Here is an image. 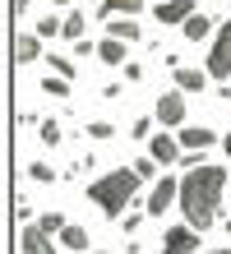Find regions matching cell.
Listing matches in <instances>:
<instances>
[{
  "mask_svg": "<svg viewBox=\"0 0 231 254\" xmlns=\"http://www.w3.org/2000/svg\"><path fill=\"white\" fill-rule=\"evenodd\" d=\"M180 143H185V148H199V153H204V148H213V143H218V134H213V129H204V125H194V129H180Z\"/></svg>",
  "mask_w": 231,
  "mask_h": 254,
  "instance_id": "obj_14",
  "label": "cell"
},
{
  "mask_svg": "<svg viewBox=\"0 0 231 254\" xmlns=\"http://www.w3.org/2000/svg\"><path fill=\"white\" fill-rule=\"evenodd\" d=\"M37 227H42L46 236H60V231H65V227H70V222H65V217H60V213H42V217H37Z\"/></svg>",
  "mask_w": 231,
  "mask_h": 254,
  "instance_id": "obj_19",
  "label": "cell"
},
{
  "mask_svg": "<svg viewBox=\"0 0 231 254\" xmlns=\"http://www.w3.org/2000/svg\"><path fill=\"white\" fill-rule=\"evenodd\" d=\"M171 203H180V181H176V176H162V181L153 185V194H148V213L162 217Z\"/></svg>",
  "mask_w": 231,
  "mask_h": 254,
  "instance_id": "obj_4",
  "label": "cell"
},
{
  "mask_svg": "<svg viewBox=\"0 0 231 254\" xmlns=\"http://www.w3.org/2000/svg\"><path fill=\"white\" fill-rule=\"evenodd\" d=\"M139 185H144V181L134 176V167H120V171H106L102 181H92V185H88V199L97 203L106 217H120V213L134 203Z\"/></svg>",
  "mask_w": 231,
  "mask_h": 254,
  "instance_id": "obj_2",
  "label": "cell"
},
{
  "mask_svg": "<svg viewBox=\"0 0 231 254\" xmlns=\"http://www.w3.org/2000/svg\"><path fill=\"white\" fill-rule=\"evenodd\" d=\"M106 28H111V37H116V42H125V47L144 37V23H139V19H106Z\"/></svg>",
  "mask_w": 231,
  "mask_h": 254,
  "instance_id": "obj_13",
  "label": "cell"
},
{
  "mask_svg": "<svg viewBox=\"0 0 231 254\" xmlns=\"http://www.w3.org/2000/svg\"><path fill=\"white\" fill-rule=\"evenodd\" d=\"M185 37H190V42H204V37H213V19H208V14H194V19L185 23Z\"/></svg>",
  "mask_w": 231,
  "mask_h": 254,
  "instance_id": "obj_16",
  "label": "cell"
},
{
  "mask_svg": "<svg viewBox=\"0 0 231 254\" xmlns=\"http://www.w3.org/2000/svg\"><path fill=\"white\" fill-rule=\"evenodd\" d=\"M88 134H92V139H111L116 125H111V121H92V125H88Z\"/></svg>",
  "mask_w": 231,
  "mask_h": 254,
  "instance_id": "obj_26",
  "label": "cell"
},
{
  "mask_svg": "<svg viewBox=\"0 0 231 254\" xmlns=\"http://www.w3.org/2000/svg\"><path fill=\"white\" fill-rule=\"evenodd\" d=\"M194 14H199L194 0H162V5H157V23H180V28H185Z\"/></svg>",
  "mask_w": 231,
  "mask_h": 254,
  "instance_id": "obj_8",
  "label": "cell"
},
{
  "mask_svg": "<svg viewBox=\"0 0 231 254\" xmlns=\"http://www.w3.org/2000/svg\"><path fill=\"white\" fill-rule=\"evenodd\" d=\"M46 61H51V69H56V79H74V61H70V56H46Z\"/></svg>",
  "mask_w": 231,
  "mask_h": 254,
  "instance_id": "obj_20",
  "label": "cell"
},
{
  "mask_svg": "<svg viewBox=\"0 0 231 254\" xmlns=\"http://www.w3.org/2000/svg\"><path fill=\"white\" fill-rule=\"evenodd\" d=\"M60 245H65V250H74V254H79V250H88V231H83V227H74V222H70V227H65V231H60Z\"/></svg>",
  "mask_w": 231,
  "mask_h": 254,
  "instance_id": "obj_17",
  "label": "cell"
},
{
  "mask_svg": "<svg viewBox=\"0 0 231 254\" xmlns=\"http://www.w3.org/2000/svg\"><path fill=\"white\" fill-rule=\"evenodd\" d=\"M222 148H227V157H231V134H227V139H222Z\"/></svg>",
  "mask_w": 231,
  "mask_h": 254,
  "instance_id": "obj_29",
  "label": "cell"
},
{
  "mask_svg": "<svg viewBox=\"0 0 231 254\" xmlns=\"http://www.w3.org/2000/svg\"><path fill=\"white\" fill-rule=\"evenodd\" d=\"M92 254H111V250H92Z\"/></svg>",
  "mask_w": 231,
  "mask_h": 254,
  "instance_id": "obj_32",
  "label": "cell"
},
{
  "mask_svg": "<svg viewBox=\"0 0 231 254\" xmlns=\"http://www.w3.org/2000/svg\"><path fill=\"white\" fill-rule=\"evenodd\" d=\"M130 167H134L139 181H153V176H157V162H153V157H139V162H130Z\"/></svg>",
  "mask_w": 231,
  "mask_h": 254,
  "instance_id": "obj_22",
  "label": "cell"
},
{
  "mask_svg": "<svg viewBox=\"0 0 231 254\" xmlns=\"http://www.w3.org/2000/svg\"><path fill=\"white\" fill-rule=\"evenodd\" d=\"M28 176H33V181H42V185H51V181H56V171H51V167H42V162H33V167H28Z\"/></svg>",
  "mask_w": 231,
  "mask_h": 254,
  "instance_id": "obj_25",
  "label": "cell"
},
{
  "mask_svg": "<svg viewBox=\"0 0 231 254\" xmlns=\"http://www.w3.org/2000/svg\"><path fill=\"white\" fill-rule=\"evenodd\" d=\"M227 74H231V19H222L213 51H208V79H227Z\"/></svg>",
  "mask_w": 231,
  "mask_h": 254,
  "instance_id": "obj_3",
  "label": "cell"
},
{
  "mask_svg": "<svg viewBox=\"0 0 231 254\" xmlns=\"http://www.w3.org/2000/svg\"><path fill=\"white\" fill-rule=\"evenodd\" d=\"M83 14H65V28H60V37H70L74 42V47H79V42H83Z\"/></svg>",
  "mask_w": 231,
  "mask_h": 254,
  "instance_id": "obj_18",
  "label": "cell"
},
{
  "mask_svg": "<svg viewBox=\"0 0 231 254\" xmlns=\"http://www.w3.org/2000/svg\"><path fill=\"white\" fill-rule=\"evenodd\" d=\"M42 56V37L37 33H14V65H33Z\"/></svg>",
  "mask_w": 231,
  "mask_h": 254,
  "instance_id": "obj_9",
  "label": "cell"
},
{
  "mask_svg": "<svg viewBox=\"0 0 231 254\" xmlns=\"http://www.w3.org/2000/svg\"><path fill=\"white\" fill-rule=\"evenodd\" d=\"M204 254H231V250H204Z\"/></svg>",
  "mask_w": 231,
  "mask_h": 254,
  "instance_id": "obj_30",
  "label": "cell"
},
{
  "mask_svg": "<svg viewBox=\"0 0 231 254\" xmlns=\"http://www.w3.org/2000/svg\"><path fill=\"white\" fill-rule=\"evenodd\" d=\"M19 245H23V254H56V250H51V236H46L37 222H33V227H23Z\"/></svg>",
  "mask_w": 231,
  "mask_h": 254,
  "instance_id": "obj_10",
  "label": "cell"
},
{
  "mask_svg": "<svg viewBox=\"0 0 231 254\" xmlns=\"http://www.w3.org/2000/svg\"><path fill=\"white\" fill-rule=\"evenodd\" d=\"M97 56H102L106 65H125V42L106 37V42H97Z\"/></svg>",
  "mask_w": 231,
  "mask_h": 254,
  "instance_id": "obj_15",
  "label": "cell"
},
{
  "mask_svg": "<svg viewBox=\"0 0 231 254\" xmlns=\"http://www.w3.org/2000/svg\"><path fill=\"white\" fill-rule=\"evenodd\" d=\"M162 254H204L199 250V231L194 227H171L162 236Z\"/></svg>",
  "mask_w": 231,
  "mask_h": 254,
  "instance_id": "obj_5",
  "label": "cell"
},
{
  "mask_svg": "<svg viewBox=\"0 0 231 254\" xmlns=\"http://www.w3.org/2000/svg\"><path fill=\"white\" fill-rule=\"evenodd\" d=\"M106 14L134 19V14H144V0H97V19H106Z\"/></svg>",
  "mask_w": 231,
  "mask_h": 254,
  "instance_id": "obj_11",
  "label": "cell"
},
{
  "mask_svg": "<svg viewBox=\"0 0 231 254\" xmlns=\"http://www.w3.org/2000/svg\"><path fill=\"white\" fill-rule=\"evenodd\" d=\"M33 9V0H14V14H28Z\"/></svg>",
  "mask_w": 231,
  "mask_h": 254,
  "instance_id": "obj_28",
  "label": "cell"
},
{
  "mask_svg": "<svg viewBox=\"0 0 231 254\" xmlns=\"http://www.w3.org/2000/svg\"><path fill=\"white\" fill-rule=\"evenodd\" d=\"M37 139H42L46 148H56L60 139H65V134H60V125H56V121H42V129H37Z\"/></svg>",
  "mask_w": 231,
  "mask_h": 254,
  "instance_id": "obj_21",
  "label": "cell"
},
{
  "mask_svg": "<svg viewBox=\"0 0 231 254\" xmlns=\"http://www.w3.org/2000/svg\"><path fill=\"white\" fill-rule=\"evenodd\" d=\"M227 236H231V217H227Z\"/></svg>",
  "mask_w": 231,
  "mask_h": 254,
  "instance_id": "obj_33",
  "label": "cell"
},
{
  "mask_svg": "<svg viewBox=\"0 0 231 254\" xmlns=\"http://www.w3.org/2000/svg\"><path fill=\"white\" fill-rule=\"evenodd\" d=\"M148 157L157 162V167H176L180 162V143L171 139V134H153L148 139Z\"/></svg>",
  "mask_w": 231,
  "mask_h": 254,
  "instance_id": "obj_7",
  "label": "cell"
},
{
  "mask_svg": "<svg viewBox=\"0 0 231 254\" xmlns=\"http://www.w3.org/2000/svg\"><path fill=\"white\" fill-rule=\"evenodd\" d=\"M180 167H185V176H180L185 227L204 231V227L218 222V203H222V190H227V167H208L204 157H185Z\"/></svg>",
  "mask_w": 231,
  "mask_h": 254,
  "instance_id": "obj_1",
  "label": "cell"
},
{
  "mask_svg": "<svg viewBox=\"0 0 231 254\" xmlns=\"http://www.w3.org/2000/svg\"><path fill=\"white\" fill-rule=\"evenodd\" d=\"M204 83H208V69H190V65L176 69V93H204Z\"/></svg>",
  "mask_w": 231,
  "mask_h": 254,
  "instance_id": "obj_12",
  "label": "cell"
},
{
  "mask_svg": "<svg viewBox=\"0 0 231 254\" xmlns=\"http://www.w3.org/2000/svg\"><path fill=\"white\" fill-rule=\"evenodd\" d=\"M51 5H70V0H51Z\"/></svg>",
  "mask_w": 231,
  "mask_h": 254,
  "instance_id": "obj_31",
  "label": "cell"
},
{
  "mask_svg": "<svg viewBox=\"0 0 231 254\" xmlns=\"http://www.w3.org/2000/svg\"><path fill=\"white\" fill-rule=\"evenodd\" d=\"M42 93H51V97H70V83H65V79H46V83H42Z\"/></svg>",
  "mask_w": 231,
  "mask_h": 254,
  "instance_id": "obj_24",
  "label": "cell"
},
{
  "mask_svg": "<svg viewBox=\"0 0 231 254\" xmlns=\"http://www.w3.org/2000/svg\"><path fill=\"white\" fill-rule=\"evenodd\" d=\"M65 19H37V37H60Z\"/></svg>",
  "mask_w": 231,
  "mask_h": 254,
  "instance_id": "obj_23",
  "label": "cell"
},
{
  "mask_svg": "<svg viewBox=\"0 0 231 254\" xmlns=\"http://www.w3.org/2000/svg\"><path fill=\"white\" fill-rule=\"evenodd\" d=\"M130 134H134V139H153V121H148V116H144V121H134Z\"/></svg>",
  "mask_w": 231,
  "mask_h": 254,
  "instance_id": "obj_27",
  "label": "cell"
},
{
  "mask_svg": "<svg viewBox=\"0 0 231 254\" xmlns=\"http://www.w3.org/2000/svg\"><path fill=\"white\" fill-rule=\"evenodd\" d=\"M185 116H190V107H185V93H162V97H157V121H162L166 129L185 125Z\"/></svg>",
  "mask_w": 231,
  "mask_h": 254,
  "instance_id": "obj_6",
  "label": "cell"
}]
</instances>
